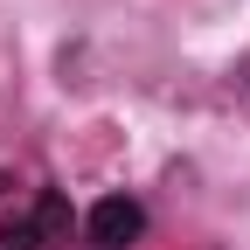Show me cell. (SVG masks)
Listing matches in <instances>:
<instances>
[{
	"mask_svg": "<svg viewBox=\"0 0 250 250\" xmlns=\"http://www.w3.org/2000/svg\"><path fill=\"white\" fill-rule=\"evenodd\" d=\"M0 195H7V174H0Z\"/></svg>",
	"mask_w": 250,
	"mask_h": 250,
	"instance_id": "cell-4",
	"label": "cell"
},
{
	"mask_svg": "<svg viewBox=\"0 0 250 250\" xmlns=\"http://www.w3.org/2000/svg\"><path fill=\"white\" fill-rule=\"evenodd\" d=\"M0 250H42L35 223H28V215H7V223H0Z\"/></svg>",
	"mask_w": 250,
	"mask_h": 250,
	"instance_id": "cell-3",
	"label": "cell"
},
{
	"mask_svg": "<svg viewBox=\"0 0 250 250\" xmlns=\"http://www.w3.org/2000/svg\"><path fill=\"white\" fill-rule=\"evenodd\" d=\"M28 223H35V236H42V243H70V229H77V208H70V195L42 188V195H35V215H28Z\"/></svg>",
	"mask_w": 250,
	"mask_h": 250,
	"instance_id": "cell-2",
	"label": "cell"
},
{
	"mask_svg": "<svg viewBox=\"0 0 250 250\" xmlns=\"http://www.w3.org/2000/svg\"><path fill=\"white\" fill-rule=\"evenodd\" d=\"M83 229H90V243H98V250H125V243L146 236V208H139L132 195H104L98 208L83 215Z\"/></svg>",
	"mask_w": 250,
	"mask_h": 250,
	"instance_id": "cell-1",
	"label": "cell"
}]
</instances>
